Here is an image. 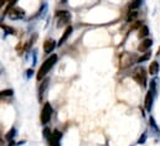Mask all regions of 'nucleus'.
I'll use <instances>...</instances> for the list:
<instances>
[{"instance_id":"27","label":"nucleus","mask_w":160,"mask_h":146,"mask_svg":"<svg viewBox=\"0 0 160 146\" xmlns=\"http://www.w3.org/2000/svg\"><path fill=\"white\" fill-rule=\"evenodd\" d=\"M31 54H32V64L35 66V64H36V62H37V53H36V50H34Z\"/></svg>"},{"instance_id":"22","label":"nucleus","mask_w":160,"mask_h":146,"mask_svg":"<svg viewBox=\"0 0 160 146\" xmlns=\"http://www.w3.org/2000/svg\"><path fill=\"white\" fill-rule=\"evenodd\" d=\"M149 126L151 127L153 130H155V131H159V127H158V125H156V121H155V119L150 115L149 116Z\"/></svg>"},{"instance_id":"20","label":"nucleus","mask_w":160,"mask_h":146,"mask_svg":"<svg viewBox=\"0 0 160 146\" xmlns=\"http://www.w3.org/2000/svg\"><path fill=\"white\" fill-rule=\"evenodd\" d=\"M0 27L5 31V35H14L15 33V30L12 27H10V26H6L4 24H0Z\"/></svg>"},{"instance_id":"11","label":"nucleus","mask_w":160,"mask_h":146,"mask_svg":"<svg viewBox=\"0 0 160 146\" xmlns=\"http://www.w3.org/2000/svg\"><path fill=\"white\" fill-rule=\"evenodd\" d=\"M153 46V40L151 39H144L140 42V45L138 46V51L139 52H148Z\"/></svg>"},{"instance_id":"16","label":"nucleus","mask_w":160,"mask_h":146,"mask_svg":"<svg viewBox=\"0 0 160 146\" xmlns=\"http://www.w3.org/2000/svg\"><path fill=\"white\" fill-rule=\"evenodd\" d=\"M138 16H139V12L137 10H130L128 16H127V23H133L138 19Z\"/></svg>"},{"instance_id":"21","label":"nucleus","mask_w":160,"mask_h":146,"mask_svg":"<svg viewBox=\"0 0 160 146\" xmlns=\"http://www.w3.org/2000/svg\"><path fill=\"white\" fill-rule=\"evenodd\" d=\"M15 135H16V129L15 127H11V129L9 130V133L5 135V137H6V140H14V137H15Z\"/></svg>"},{"instance_id":"8","label":"nucleus","mask_w":160,"mask_h":146,"mask_svg":"<svg viewBox=\"0 0 160 146\" xmlns=\"http://www.w3.org/2000/svg\"><path fill=\"white\" fill-rule=\"evenodd\" d=\"M48 84H50V78L46 77L44 81H41V84L39 87V102L41 103L42 99H44V96H45V92H46V89L48 88Z\"/></svg>"},{"instance_id":"17","label":"nucleus","mask_w":160,"mask_h":146,"mask_svg":"<svg viewBox=\"0 0 160 146\" xmlns=\"http://www.w3.org/2000/svg\"><path fill=\"white\" fill-rule=\"evenodd\" d=\"M144 0H132V3L129 4V10H137L140 8V5L143 4Z\"/></svg>"},{"instance_id":"15","label":"nucleus","mask_w":160,"mask_h":146,"mask_svg":"<svg viewBox=\"0 0 160 146\" xmlns=\"http://www.w3.org/2000/svg\"><path fill=\"white\" fill-rule=\"evenodd\" d=\"M46 12H47V4H46V3H44V4L41 5L40 10L36 12V15L32 16V19H35V17H44V16L46 15Z\"/></svg>"},{"instance_id":"32","label":"nucleus","mask_w":160,"mask_h":146,"mask_svg":"<svg viewBox=\"0 0 160 146\" xmlns=\"http://www.w3.org/2000/svg\"><path fill=\"white\" fill-rule=\"evenodd\" d=\"M107 146H108V145H107Z\"/></svg>"},{"instance_id":"25","label":"nucleus","mask_w":160,"mask_h":146,"mask_svg":"<svg viewBox=\"0 0 160 146\" xmlns=\"http://www.w3.org/2000/svg\"><path fill=\"white\" fill-rule=\"evenodd\" d=\"M140 26H141V23H139V21H135L134 24H133V26L129 29V33L132 32V31H134V30H137V29H140Z\"/></svg>"},{"instance_id":"10","label":"nucleus","mask_w":160,"mask_h":146,"mask_svg":"<svg viewBox=\"0 0 160 146\" xmlns=\"http://www.w3.org/2000/svg\"><path fill=\"white\" fill-rule=\"evenodd\" d=\"M72 31H73V27H72V25H68L67 27H66V30H65V32L62 33V36H61V39L59 40V42H57V46H62L66 41H67V39L71 36V33H72Z\"/></svg>"},{"instance_id":"30","label":"nucleus","mask_w":160,"mask_h":146,"mask_svg":"<svg viewBox=\"0 0 160 146\" xmlns=\"http://www.w3.org/2000/svg\"><path fill=\"white\" fill-rule=\"evenodd\" d=\"M9 146H15V141H14V140H10V141H9Z\"/></svg>"},{"instance_id":"26","label":"nucleus","mask_w":160,"mask_h":146,"mask_svg":"<svg viewBox=\"0 0 160 146\" xmlns=\"http://www.w3.org/2000/svg\"><path fill=\"white\" fill-rule=\"evenodd\" d=\"M51 134H52V133H51V130H50V129H48V127L46 126V127H45V129H44V137L48 140V139H50V136H51Z\"/></svg>"},{"instance_id":"31","label":"nucleus","mask_w":160,"mask_h":146,"mask_svg":"<svg viewBox=\"0 0 160 146\" xmlns=\"http://www.w3.org/2000/svg\"><path fill=\"white\" fill-rule=\"evenodd\" d=\"M67 2V0H62V3H66Z\"/></svg>"},{"instance_id":"14","label":"nucleus","mask_w":160,"mask_h":146,"mask_svg":"<svg viewBox=\"0 0 160 146\" xmlns=\"http://www.w3.org/2000/svg\"><path fill=\"white\" fill-rule=\"evenodd\" d=\"M149 90L156 97V94H158V78H154V79L150 81V83H149Z\"/></svg>"},{"instance_id":"3","label":"nucleus","mask_w":160,"mask_h":146,"mask_svg":"<svg viewBox=\"0 0 160 146\" xmlns=\"http://www.w3.org/2000/svg\"><path fill=\"white\" fill-rule=\"evenodd\" d=\"M133 78L137 83L141 84L143 88H147L148 85V79H147V73H145V69L143 67H139L138 69L134 71V75H133Z\"/></svg>"},{"instance_id":"29","label":"nucleus","mask_w":160,"mask_h":146,"mask_svg":"<svg viewBox=\"0 0 160 146\" xmlns=\"http://www.w3.org/2000/svg\"><path fill=\"white\" fill-rule=\"evenodd\" d=\"M5 4H6V0H0V9H2Z\"/></svg>"},{"instance_id":"23","label":"nucleus","mask_w":160,"mask_h":146,"mask_svg":"<svg viewBox=\"0 0 160 146\" xmlns=\"http://www.w3.org/2000/svg\"><path fill=\"white\" fill-rule=\"evenodd\" d=\"M12 93H14V90H12V89H5V90H2V92H0V98H3V97H10V96H12Z\"/></svg>"},{"instance_id":"4","label":"nucleus","mask_w":160,"mask_h":146,"mask_svg":"<svg viewBox=\"0 0 160 146\" xmlns=\"http://www.w3.org/2000/svg\"><path fill=\"white\" fill-rule=\"evenodd\" d=\"M52 113H53V109H52L51 104H50V103H45L44 106H42V110H41V115H40V119H41V124H42V125H46V124L51 120Z\"/></svg>"},{"instance_id":"28","label":"nucleus","mask_w":160,"mask_h":146,"mask_svg":"<svg viewBox=\"0 0 160 146\" xmlns=\"http://www.w3.org/2000/svg\"><path fill=\"white\" fill-rule=\"evenodd\" d=\"M32 75H34V69H32V68H30V69L26 71V77H27V78H31Z\"/></svg>"},{"instance_id":"24","label":"nucleus","mask_w":160,"mask_h":146,"mask_svg":"<svg viewBox=\"0 0 160 146\" xmlns=\"http://www.w3.org/2000/svg\"><path fill=\"white\" fill-rule=\"evenodd\" d=\"M147 139H148V133H147V131H144L143 134H141V136L139 137V140H138V144H139V145H143V144H145Z\"/></svg>"},{"instance_id":"5","label":"nucleus","mask_w":160,"mask_h":146,"mask_svg":"<svg viewBox=\"0 0 160 146\" xmlns=\"http://www.w3.org/2000/svg\"><path fill=\"white\" fill-rule=\"evenodd\" d=\"M25 10L21 9V8H17V6H14L9 12H8V16L10 20H21L25 17Z\"/></svg>"},{"instance_id":"1","label":"nucleus","mask_w":160,"mask_h":146,"mask_svg":"<svg viewBox=\"0 0 160 146\" xmlns=\"http://www.w3.org/2000/svg\"><path fill=\"white\" fill-rule=\"evenodd\" d=\"M56 62H57V54H51V56L46 60V61H44V63L41 64V67H40V69H39V72H37V76H36V78H37V81L40 82V81H42L46 76H47V73L51 71V68L56 64Z\"/></svg>"},{"instance_id":"33","label":"nucleus","mask_w":160,"mask_h":146,"mask_svg":"<svg viewBox=\"0 0 160 146\" xmlns=\"http://www.w3.org/2000/svg\"><path fill=\"white\" fill-rule=\"evenodd\" d=\"M159 134H160V133H159Z\"/></svg>"},{"instance_id":"2","label":"nucleus","mask_w":160,"mask_h":146,"mask_svg":"<svg viewBox=\"0 0 160 146\" xmlns=\"http://www.w3.org/2000/svg\"><path fill=\"white\" fill-rule=\"evenodd\" d=\"M56 17H57V27L62 26H68L72 20V15L67 10H59L56 11Z\"/></svg>"},{"instance_id":"13","label":"nucleus","mask_w":160,"mask_h":146,"mask_svg":"<svg viewBox=\"0 0 160 146\" xmlns=\"http://www.w3.org/2000/svg\"><path fill=\"white\" fill-rule=\"evenodd\" d=\"M149 36V27L147 25H141L138 30V37L139 39H147Z\"/></svg>"},{"instance_id":"6","label":"nucleus","mask_w":160,"mask_h":146,"mask_svg":"<svg viewBox=\"0 0 160 146\" xmlns=\"http://www.w3.org/2000/svg\"><path fill=\"white\" fill-rule=\"evenodd\" d=\"M61 137H62V133L59 131V130H55V131L51 134V136H50V139H48L50 146H61V145H60Z\"/></svg>"},{"instance_id":"19","label":"nucleus","mask_w":160,"mask_h":146,"mask_svg":"<svg viewBox=\"0 0 160 146\" xmlns=\"http://www.w3.org/2000/svg\"><path fill=\"white\" fill-rule=\"evenodd\" d=\"M17 3V0H9L8 2V5H6V8H5V10H4V15L3 16H6L8 15V12L15 6V4Z\"/></svg>"},{"instance_id":"7","label":"nucleus","mask_w":160,"mask_h":146,"mask_svg":"<svg viewBox=\"0 0 160 146\" xmlns=\"http://www.w3.org/2000/svg\"><path fill=\"white\" fill-rule=\"evenodd\" d=\"M154 99H155V96L149 90V92L147 93V96H145V100H144V106H145V110L148 113H151V110H153Z\"/></svg>"},{"instance_id":"12","label":"nucleus","mask_w":160,"mask_h":146,"mask_svg":"<svg viewBox=\"0 0 160 146\" xmlns=\"http://www.w3.org/2000/svg\"><path fill=\"white\" fill-rule=\"evenodd\" d=\"M159 71H160V64H159V62H158V61H153V62L150 63V66H149V69H148L149 75H150V76H156L158 73H159Z\"/></svg>"},{"instance_id":"9","label":"nucleus","mask_w":160,"mask_h":146,"mask_svg":"<svg viewBox=\"0 0 160 146\" xmlns=\"http://www.w3.org/2000/svg\"><path fill=\"white\" fill-rule=\"evenodd\" d=\"M56 46H57V42H56L55 40L48 39V40H46V41L44 42V52H45L46 54H50V53L53 52V50L56 48Z\"/></svg>"},{"instance_id":"18","label":"nucleus","mask_w":160,"mask_h":146,"mask_svg":"<svg viewBox=\"0 0 160 146\" xmlns=\"http://www.w3.org/2000/svg\"><path fill=\"white\" fill-rule=\"evenodd\" d=\"M150 56H151V52H149V51L145 52V53L143 54V56H140V57L137 60V63L140 64V63H144L145 61H149V60H150Z\"/></svg>"}]
</instances>
